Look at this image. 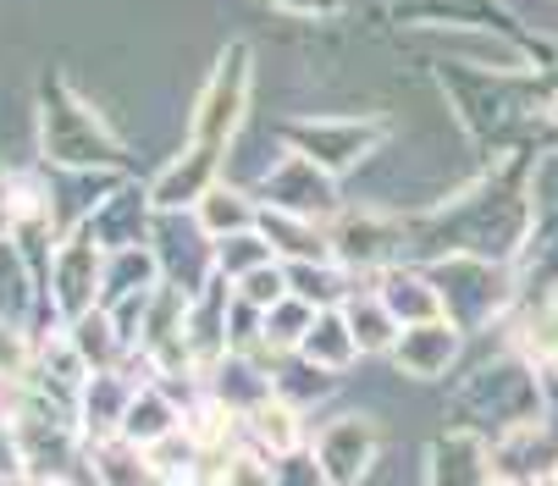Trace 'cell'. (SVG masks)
<instances>
[{
	"label": "cell",
	"instance_id": "6da1fadb",
	"mask_svg": "<svg viewBox=\"0 0 558 486\" xmlns=\"http://www.w3.org/2000/svg\"><path fill=\"white\" fill-rule=\"evenodd\" d=\"M238 111H244V56H232V72H227V61H221L216 84L205 89V100H199V111H194V138H199V144H221V138L232 133Z\"/></svg>",
	"mask_w": 558,
	"mask_h": 486
},
{
	"label": "cell",
	"instance_id": "7a4b0ae2",
	"mask_svg": "<svg viewBox=\"0 0 558 486\" xmlns=\"http://www.w3.org/2000/svg\"><path fill=\"white\" fill-rule=\"evenodd\" d=\"M199 227H205V232H244V227H250V199L232 194V189H221V183H210V189L199 194Z\"/></svg>",
	"mask_w": 558,
	"mask_h": 486
},
{
	"label": "cell",
	"instance_id": "3957f363",
	"mask_svg": "<svg viewBox=\"0 0 558 486\" xmlns=\"http://www.w3.org/2000/svg\"><path fill=\"white\" fill-rule=\"evenodd\" d=\"M282 7H293V12H327L332 0H282Z\"/></svg>",
	"mask_w": 558,
	"mask_h": 486
}]
</instances>
